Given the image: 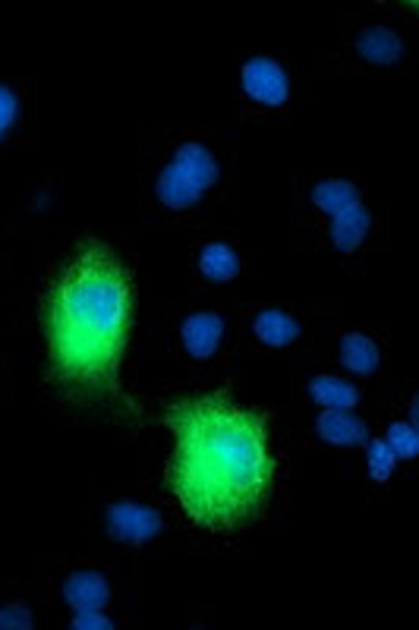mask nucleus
Segmentation results:
<instances>
[{
  "mask_svg": "<svg viewBox=\"0 0 419 630\" xmlns=\"http://www.w3.org/2000/svg\"><path fill=\"white\" fill-rule=\"evenodd\" d=\"M221 334H224V319L212 309H202V312H193L186 316V322L180 328V341H183V350L193 356V360H208L215 356V350L221 344Z\"/></svg>",
  "mask_w": 419,
  "mask_h": 630,
  "instance_id": "423d86ee",
  "label": "nucleus"
},
{
  "mask_svg": "<svg viewBox=\"0 0 419 630\" xmlns=\"http://www.w3.org/2000/svg\"><path fill=\"white\" fill-rule=\"evenodd\" d=\"M395 460L391 448L378 438V441H369V451H366V463H369V477L375 482H388L391 473H395Z\"/></svg>",
  "mask_w": 419,
  "mask_h": 630,
  "instance_id": "f3484780",
  "label": "nucleus"
},
{
  "mask_svg": "<svg viewBox=\"0 0 419 630\" xmlns=\"http://www.w3.org/2000/svg\"><path fill=\"white\" fill-rule=\"evenodd\" d=\"M218 183V158L205 142H183L154 183V196L171 212H190Z\"/></svg>",
  "mask_w": 419,
  "mask_h": 630,
  "instance_id": "7ed1b4c3",
  "label": "nucleus"
},
{
  "mask_svg": "<svg viewBox=\"0 0 419 630\" xmlns=\"http://www.w3.org/2000/svg\"><path fill=\"white\" fill-rule=\"evenodd\" d=\"M32 628V611L25 606H7L0 609V630H29Z\"/></svg>",
  "mask_w": 419,
  "mask_h": 630,
  "instance_id": "aec40b11",
  "label": "nucleus"
},
{
  "mask_svg": "<svg viewBox=\"0 0 419 630\" xmlns=\"http://www.w3.org/2000/svg\"><path fill=\"white\" fill-rule=\"evenodd\" d=\"M108 533L120 545H146L164 533L158 511L139 501H120L108 511Z\"/></svg>",
  "mask_w": 419,
  "mask_h": 630,
  "instance_id": "39448f33",
  "label": "nucleus"
},
{
  "mask_svg": "<svg viewBox=\"0 0 419 630\" xmlns=\"http://www.w3.org/2000/svg\"><path fill=\"white\" fill-rule=\"evenodd\" d=\"M73 630H110L114 621L105 609H79L73 611V621H69Z\"/></svg>",
  "mask_w": 419,
  "mask_h": 630,
  "instance_id": "a211bd4d",
  "label": "nucleus"
},
{
  "mask_svg": "<svg viewBox=\"0 0 419 630\" xmlns=\"http://www.w3.org/2000/svg\"><path fill=\"white\" fill-rule=\"evenodd\" d=\"M341 363L347 366L351 372L356 375H373L378 370V348H375V341L369 334H344V341H341Z\"/></svg>",
  "mask_w": 419,
  "mask_h": 630,
  "instance_id": "4468645a",
  "label": "nucleus"
},
{
  "mask_svg": "<svg viewBox=\"0 0 419 630\" xmlns=\"http://www.w3.org/2000/svg\"><path fill=\"white\" fill-rule=\"evenodd\" d=\"M17 114H20V102H17V92L10 86L0 83V139L10 132V127L17 124Z\"/></svg>",
  "mask_w": 419,
  "mask_h": 630,
  "instance_id": "6ab92c4d",
  "label": "nucleus"
},
{
  "mask_svg": "<svg viewBox=\"0 0 419 630\" xmlns=\"http://www.w3.org/2000/svg\"><path fill=\"white\" fill-rule=\"evenodd\" d=\"M385 445L391 448V455L400 460H413L419 455V435L417 426H407V423H391L388 435H385Z\"/></svg>",
  "mask_w": 419,
  "mask_h": 630,
  "instance_id": "dca6fc26",
  "label": "nucleus"
},
{
  "mask_svg": "<svg viewBox=\"0 0 419 630\" xmlns=\"http://www.w3.org/2000/svg\"><path fill=\"white\" fill-rule=\"evenodd\" d=\"M309 397L325 410H353L359 404V392L351 382L334 378V375H315L309 382Z\"/></svg>",
  "mask_w": 419,
  "mask_h": 630,
  "instance_id": "9b49d317",
  "label": "nucleus"
},
{
  "mask_svg": "<svg viewBox=\"0 0 419 630\" xmlns=\"http://www.w3.org/2000/svg\"><path fill=\"white\" fill-rule=\"evenodd\" d=\"M319 438L331 448H359L369 441V429L353 410H325L315 423Z\"/></svg>",
  "mask_w": 419,
  "mask_h": 630,
  "instance_id": "0eeeda50",
  "label": "nucleus"
},
{
  "mask_svg": "<svg viewBox=\"0 0 419 630\" xmlns=\"http://www.w3.org/2000/svg\"><path fill=\"white\" fill-rule=\"evenodd\" d=\"M356 51H359V57H363V61H369V64L391 66L400 61L404 44H400V39H397V32L385 29V25H373V29H366V32L359 35Z\"/></svg>",
  "mask_w": 419,
  "mask_h": 630,
  "instance_id": "9d476101",
  "label": "nucleus"
},
{
  "mask_svg": "<svg viewBox=\"0 0 419 630\" xmlns=\"http://www.w3.org/2000/svg\"><path fill=\"white\" fill-rule=\"evenodd\" d=\"M198 275L215 284L234 281L240 275V259L227 243H208L198 253Z\"/></svg>",
  "mask_w": 419,
  "mask_h": 630,
  "instance_id": "f8f14e48",
  "label": "nucleus"
},
{
  "mask_svg": "<svg viewBox=\"0 0 419 630\" xmlns=\"http://www.w3.org/2000/svg\"><path fill=\"white\" fill-rule=\"evenodd\" d=\"M64 599L73 606V611L79 609H105L110 599L108 580L95 570H79L69 574L64 584Z\"/></svg>",
  "mask_w": 419,
  "mask_h": 630,
  "instance_id": "6e6552de",
  "label": "nucleus"
},
{
  "mask_svg": "<svg viewBox=\"0 0 419 630\" xmlns=\"http://www.w3.org/2000/svg\"><path fill=\"white\" fill-rule=\"evenodd\" d=\"M253 334L262 348H287L300 338V325L284 309H262L253 319Z\"/></svg>",
  "mask_w": 419,
  "mask_h": 630,
  "instance_id": "1a4fd4ad",
  "label": "nucleus"
},
{
  "mask_svg": "<svg viewBox=\"0 0 419 630\" xmlns=\"http://www.w3.org/2000/svg\"><path fill=\"white\" fill-rule=\"evenodd\" d=\"M243 95L259 108H284L290 95L287 70L275 57H249L240 73Z\"/></svg>",
  "mask_w": 419,
  "mask_h": 630,
  "instance_id": "20e7f679",
  "label": "nucleus"
},
{
  "mask_svg": "<svg viewBox=\"0 0 419 630\" xmlns=\"http://www.w3.org/2000/svg\"><path fill=\"white\" fill-rule=\"evenodd\" d=\"M132 322V278L105 243L73 249L42 297L44 366L57 392L76 404H108L120 394V360Z\"/></svg>",
  "mask_w": 419,
  "mask_h": 630,
  "instance_id": "f257e3e1",
  "label": "nucleus"
},
{
  "mask_svg": "<svg viewBox=\"0 0 419 630\" xmlns=\"http://www.w3.org/2000/svg\"><path fill=\"white\" fill-rule=\"evenodd\" d=\"M312 202L315 209H322L325 215H341L353 205H359V190L351 180H325L312 190Z\"/></svg>",
  "mask_w": 419,
  "mask_h": 630,
  "instance_id": "2eb2a0df",
  "label": "nucleus"
},
{
  "mask_svg": "<svg viewBox=\"0 0 419 630\" xmlns=\"http://www.w3.org/2000/svg\"><path fill=\"white\" fill-rule=\"evenodd\" d=\"M366 234H369V212L363 205H353L331 221V243L341 253H353L366 239Z\"/></svg>",
  "mask_w": 419,
  "mask_h": 630,
  "instance_id": "ddd939ff",
  "label": "nucleus"
},
{
  "mask_svg": "<svg viewBox=\"0 0 419 630\" xmlns=\"http://www.w3.org/2000/svg\"><path fill=\"white\" fill-rule=\"evenodd\" d=\"M168 419L174 429L168 492L183 514L208 530L253 521L275 482L262 416L224 397H198L176 404Z\"/></svg>",
  "mask_w": 419,
  "mask_h": 630,
  "instance_id": "f03ea898",
  "label": "nucleus"
}]
</instances>
